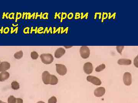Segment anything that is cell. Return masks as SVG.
Wrapping results in <instances>:
<instances>
[{"label":"cell","mask_w":138,"mask_h":103,"mask_svg":"<svg viewBox=\"0 0 138 103\" xmlns=\"http://www.w3.org/2000/svg\"><path fill=\"white\" fill-rule=\"evenodd\" d=\"M42 80L45 84L55 85L58 84L59 80L55 75H52L47 72L45 71L42 74Z\"/></svg>","instance_id":"cell-1"},{"label":"cell","mask_w":138,"mask_h":103,"mask_svg":"<svg viewBox=\"0 0 138 103\" xmlns=\"http://www.w3.org/2000/svg\"><path fill=\"white\" fill-rule=\"evenodd\" d=\"M41 60L42 63L45 64H50L54 61V58L52 55L50 54H43L40 56Z\"/></svg>","instance_id":"cell-2"},{"label":"cell","mask_w":138,"mask_h":103,"mask_svg":"<svg viewBox=\"0 0 138 103\" xmlns=\"http://www.w3.org/2000/svg\"><path fill=\"white\" fill-rule=\"evenodd\" d=\"M80 53L82 58L86 59L89 57L90 55V49L88 47L83 46L80 49Z\"/></svg>","instance_id":"cell-3"},{"label":"cell","mask_w":138,"mask_h":103,"mask_svg":"<svg viewBox=\"0 0 138 103\" xmlns=\"http://www.w3.org/2000/svg\"><path fill=\"white\" fill-rule=\"evenodd\" d=\"M57 73L61 76L65 75L67 73V68L64 65L61 64H56Z\"/></svg>","instance_id":"cell-4"},{"label":"cell","mask_w":138,"mask_h":103,"mask_svg":"<svg viewBox=\"0 0 138 103\" xmlns=\"http://www.w3.org/2000/svg\"><path fill=\"white\" fill-rule=\"evenodd\" d=\"M123 79L124 82L126 85L129 86L131 84L132 82V75L129 72H126L124 74Z\"/></svg>","instance_id":"cell-5"},{"label":"cell","mask_w":138,"mask_h":103,"mask_svg":"<svg viewBox=\"0 0 138 103\" xmlns=\"http://www.w3.org/2000/svg\"><path fill=\"white\" fill-rule=\"evenodd\" d=\"M87 80L95 85H100L102 84L101 80L98 78L94 76H89L87 77Z\"/></svg>","instance_id":"cell-6"},{"label":"cell","mask_w":138,"mask_h":103,"mask_svg":"<svg viewBox=\"0 0 138 103\" xmlns=\"http://www.w3.org/2000/svg\"><path fill=\"white\" fill-rule=\"evenodd\" d=\"M84 71L85 73L89 74L93 72V66L92 63L89 62L86 63L84 64L83 67Z\"/></svg>","instance_id":"cell-7"},{"label":"cell","mask_w":138,"mask_h":103,"mask_svg":"<svg viewBox=\"0 0 138 103\" xmlns=\"http://www.w3.org/2000/svg\"><path fill=\"white\" fill-rule=\"evenodd\" d=\"M106 92V89L104 87H99L96 89L94 91V95L97 97L103 96Z\"/></svg>","instance_id":"cell-8"},{"label":"cell","mask_w":138,"mask_h":103,"mask_svg":"<svg viewBox=\"0 0 138 103\" xmlns=\"http://www.w3.org/2000/svg\"><path fill=\"white\" fill-rule=\"evenodd\" d=\"M10 65L9 63L3 62L0 63V72H5L10 69Z\"/></svg>","instance_id":"cell-9"},{"label":"cell","mask_w":138,"mask_h":103,"mask_svg":"<svg viewBox=\"0 0 138 103\" xmlns=\"http://www.w3.org/2000/svg\"><path fill=\"white\" fill-rule=\"evenodd\" d=\"M66 53V50L64 48H60L57 49L55 52V57L56 58H59L64 55Z\"/></svg>","instance_id":"cell-10"},{"label":"cell","mask_w":138,"mask_h":103,"mask_svg":"<svg viewBox=\"0 0 138 103\" xmlns=\"http://www.w3.org/2000/svg\"><path fill=\"white\" fill-rule=\"evenodd\" d=\"M118 63L120 65H129L131 64L132 61L130 59L121 58L118 61Z\"/></svg>","instance_id":"cell-11"},{"label":"cell","mask_w":138,"mask_h":103,"mask_svg":"<svg viewBox=\"0 0 138 103\" xmlns=\"http://www.w3.org/2000/svg\"><path fill=\"white\" fill-rule=\"evenodd\" d=\"M10 77V74L5 71L0 73V81H4L8 80Z\"/></svg>","instance_id":"cell-12"},{"label":"cell","mask_w":138,"mask_h":103,"mask_svg":"<svg viewBox=\"0 0 138 103\" xmlns=\"http://www.w3.org/2000/svg\"><path fill=\"white\" fill-rule=\"evenodd\" d=\"M11 88L13 90H18L20 88V85L19 82L16 81H14L11 83Z\"/></svg>","instance_id":"cell-13"},{"label":"cell","mask_w":138,"mask_h":103,"mask_svg":"<svg viewBox=\"0 0 138 103\" xmlns=\"http://www.w3.org/2000/svg\"><path fill=\"white\" fill-rule=\"evenodd\" d=\"M23 52L21 50L16 52L14 55V58L17 59H20L23 57Z\"/></svg>","instance_id":"cell-14"},{"label":"cell","mask_w":138,"mask_h":103,"mask_svg":"<svg viewBox=\"0 0 138 103\" xmlns=\"http://www.w3.org/2000/svg\"><path fill=\"white\" fill-rule=\"evenodd\" d=\"M106 65L105 64H102L101 65H99L98 66L96 67L95 69L96 72H100L101 71H103L106 68Z\"/></svg>","instance_id":"cell-15"},{"label":"cell","mask_w":138,"mask_h":103,"mask_svg":"<svg viewBox=\"0 0 138 103\" xmlns=\"http://www.w3.org/2000/svg\"><path fill=\"white\" fill-rule=\"evenodd\" d=\"M39 56V54L36 52H32L31 53V57L33 60H37L38 59Z\"/></svg>","instance_id":"cell-16"},{"label":"cell","mask_w":138,"mask_h":103,"mask_svg":"<svg viewBox=\"0 0 138 103\" xmlns=\"http://www.w3.org/2000/svg\"><path fill=\"white\" fill-rule=\"evenodd\" d=\"M17 98H15L13 96H10L8 99V103H16Z\"/></svg>","instance_id":"cell-17"},{"label":"cell","mask_w":138,"mask_h":103,"mask_svg":"<svg viewBox=\"0 0 138 103\" xmlns=\"http://www.w3.org/2000/svg\"><path fill=\"white\" fill-rule=\"evenodd\" d=\"M57 102V99L55 96L52 97L48 100V103H56Z\"/></svg>","instance_id":"cell-18"},{"label":"cell","mask_w":138,"mask_h":103,"mask_svg":"<svg viewBox=\"0 0 138 103\" xmlns=\"http://www.w3.org/2000/svg\"><path fill=\"white\" fill-rule=\"evenodd\" d=\"M124 46H118L116 47V49H117L118 52L120 54H122V52L123 50L124 49Z\"/></svg>","instance_id":"cell-19"},{"label":"cell","mask_w":138,"mask_h":103,"mask_svg":"<svg viewBox=\"0 0 138 103\" xmlns=\"http://www.w3.org/2000/svg\"><path fill=\"white\" fill-rule=\"evenodd\" d=\"M134 65L137 68H138V56H137L134 59Z\"/></svg>","instance_id":"cell-20"},{"label":"cell","mask_w":138,"mask_h":103,"mask_svg":"<svg viewBox=\"0 0 138 103\" xmlns=\"http://www.w3.org/2000/svg\"><path fill=\"white\" fill-rule=\"evenodd\" d=\"M16 103H23V100L22 99L20 98H17Z\"/></svg>","instance_id":"cell-21"},{"label":"cell","mask_w":138,"mask_h":103,"mask_svg":"<svg viewBox=\"0 0 138 103\" xmlns=\"http://www.w3.org/2000/svg\"><path fill=\"white\" fill-rule=\"evenodd\" d=\"M72 46H64V47L66 49H69L72 47Z\"/></svg>","instance_id":"cell-22"},{"label":"cell","mask_w":138,"mask_h":103,"mask_svg":"<svg viewBox=\"0 0 138 103\" xmlns=\"http://www.w3.org/2000/svg\"><path fill=\"white\" fill-rule=\"evenodd\" d=\"M37 103H45L44 102H43V101H39Z\"/></svg>","instance_id":"cell-23"},{"label":"cell","mask_w":138,"mask_h":103,"mask_svg":"<svg viewBox=\"0 0 138 103\" xmlns=\"http://www.w3.org/2000/svg\"><path fill=\"white\" fill-rule=\"evenodd\" d=\"M0 103H6L5 102H2V101H1V100H0Z\"/></svg>","instance_id":"cell-24"},{"label":"cell","mask_w":138,"mask_h":103,"mask_svg":"<svg viewBox=\"0 0 138 103\" xmlns=\"http://www.w3.org/2000/svg\"><path fill=\"white\" fill-rule=\"evenodd\" d=\"M0 63H1V61H0Z\"/></svg>","instance_id":"cell-25"}]
</instances>
